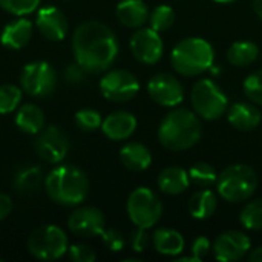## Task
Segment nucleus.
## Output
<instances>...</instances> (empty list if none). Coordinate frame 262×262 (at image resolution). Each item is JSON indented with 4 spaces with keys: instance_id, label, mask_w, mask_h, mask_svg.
Wrapping results in <instances>:
<instances>
[{
    "instance_id": "1",
    "label": "nucleus",
    "mask_w": 262,
    "mask_h": 262,
    "mask_svg": "<svg viewBox=\"0 0 262 262\" xmlns=\"http://www.w3.org/2000/svg\"><path fill=\"white\" fill-rule=\"evenodd\" d=\"M75 61L91 74L107 71L118 55V41L109 26L100 21L80 25L72 38Z\"/></svg>"
},
{
    "instance_id": "2",
    "label": "nucleus",
    "mask_w": 262,
    "mask_h": 262,
    "mask_svg": "<svg viewBox=\"0 0 262 262\" xmlns=\"http://www.w3.org/2000/svg\"><path fill=\"white\" fill-rule=\"evenodd\" d=\"M203 135L200 117L189 109H173L169 112L160 127V144L172 152H183L193 147Z\"/></svg>"
},
{
    "instance_id": "3",
    "label": "nucleus",
    "mask_w": 262,
    "mask_h": 262,
    "mask_svg": "<svg viewBox=\"0 0 262 262\" xmlns=\"http://www.w3.org/2000/svg\"><path fill=\"white\" fill-rule=\"evenodd\" d=\"M48 196L61 206H77L89 193V181L83 170L75 166L55 167L45 180Z\"/></svg>"
},
{
    "instance_id": "4",
    "label": "nucleus",
    "mask_w": 262,
    "mask_h": 262,
    "mask_svg": "<svg viewBox=\"0 0 262 262\" xmlns=\"http://www.w3.org/2000/svg\"><path fill=\"white\" fill-rule=\"evenodd\" d=\"M215 51L212 45L200 37L181 40L170 54L172 68L184 77H196L212 69Z\"/></svg>"
},
{
    "instance_id": "5",
    "label": "nucleus",
    "mask_w": 262,
    "mask_h": 262,
    "mask_svg": "<svg viewBox=\"0 0 262 262\" xmlns=\"http://www.w3.org/2000/svg\"><path fill=\"white\" fill-rule=\"evenodd\" d=\"M258 189V177L247 164H232L216 180V190L223 200L236 204L247 201Z\"/></svg>"
},
{
    "instance_id": "6",
    "label": "nucleus",
    "mask_w": 262,
    "mask_h": 262,
    "mask_svg": "<svg viewBox=\"0 0 262 262\" xmlns=\"http://www.w3.org/2000/svg\"><path fill=\"white\" fill-rule=\"evenodd\" d=\"M190 103L200 118L213 121L221 118L229 109V98L210 78L198 80L190 92Z\"/></svg>"
},
{
    "instance_id": "7",
    "label": "nucleus",
    "mask_w": 262,
    "mask_h": 262,
    "mask_svg": "<svg viewBox=\"0 0 262 262\" xmlns=\"http://www.w3.org/2000/svg\"><path fill=\"white\" fill-rule=\"evenodd\" d=\"M126 209L132 224L141 229L157 226L163 215V204L149 187L135 189L127 198Z\"/></svg>"
},
{
    "instance_id": "8",
    "label": "nucleus",
    "mask_w": 262,
    "mask_h": 262,
    "mask_svg": "<svg viewBox=\"0 0 262 262\" xmlns=\"http://www.w3.org/2000/svg\"><path fill=\"white\" fill-rule=\"evenodd\" d=\"M69 249L68 236L57 226H41L35 229L28 239V250L41 261L61 258Z\"/></svg>"
},
{
    "instance_id": "9",
    "label": "nucleus",
    "mask_w": 262,
    "mask_h": 262,
    "mask_svg": "<svg viewBox=\"0 0 262 262\" xmlns=\"http://www.w3.org/2000/svg\"><path fill=\"white\" fill-rule=\"evenodd\" d=\"M21 89L32 97H46L57 86V72L46 61L28 63L20 75Z\"/></svg>"
},
{
    "instance_id": "10",
    "label": "nucleus",
    "mask_w": 262,
    "mask_h": 262,
    "mask_svg": "<svg viewBox=\"0 0 262 262\" xmlns=\"http://www.w3.org/2000/svg\"><path fill=\"white\" fill-rule=\"evenodd\" d=\"M100 91L104 98L115 103H123L132 100L138 94L140 83L132 72L126 69H114L101 78Z\"/></svg>"
},
{
    "instance_id": "11",
    "label": "nucleus",
    "mask_w": 262,
    "mask_h": 262,
    "mask_svg": "<svg viewBox=\"0 0 262 262\" xmlns=\"http://www.w3.org/2000/svg\"><path fill=\"white\" fill-rule=\"evenodd\" d=\"M149 97L160 106L175 107L184 100V89L178 78L170 74L161 72L154 75L147 83Z\"/></svg>"
},
{
    "instance_id": "12",
    "label": "nucleus",
    "mask_w": 262,
    "mask_h": 262,
    "mask_svg": "<svg viewBox=\"0 0 262 262\" xmlns=\"http://www.w3.org/2000/svg\"><path fill=\"white\" fill-rule=\"evenodd\" d=\"M130 51L134 57L144 64H155L161 60L164 45L160 32L152 28L138 29L130 38Z\"/></svg>"
},
{
    "instance_id": "13",
    "label": "nucleus",
    "mask_w": 262,
    "mask_h": 262,
    "mask_svg": "<svg viewBox=\"0 0 262 262\" xmlns=\"http://www.w3.org/2000/svg\"><path fill=\"white\" fill-rule=\"evenodd\" d=\"M35 150L43 161L57 164L68 155L69 140L63 130L55 126H49L40 130V135L35 140Z\"/></svg>"
},
{
    "instance_id": "14",
    "label": "nucleus",
    "mask_w": 262,
    "mask_h": 262,
    "mask_svg": "<svg viewBox=\"0 0 262 262\" xmlns=\"http://www.w3.org/2000/svg\"><path fill=\"white\" fill-rule=\"evenodd\" d=\"M252 250L250 238L239 230H229L221 233L213 243L215 259L223 262H233L243 259Z\"/></svg>"
},
{
    "instance_id": "15",
    "label": "nucleus",
    "mask_w": 262,
    "mask_h": 262,
    "mask_svg": "<svg viewBox=\"0 0 262 262\" xmlns=\"http://www.w3.org/2000/svg\"><path fill=\"white\" fill-rule=\"evenodd\" d=\"M104 224L106 221L101 210L89 206L74 210L68 218L69 230L81 238H92L101 235L104 230Z\"/></svg>"
},
{
    "instance_id": "16",
    "label": "nucleus",
    "mask_w": 262,
    "mask_h": 262,
    "mask_svg": "<svg viewBox=\"0 0 262 262\" xmlns=\"http://www.w3.org/2000/svg\"><path fill=\"white\" fill-rule=\"evenodd\" d=\"M35 26L45 38L52 41L63 40L68 34V20L55 6H45L38 9Z\"/></svg>"
},
{
    "instance_id": "17",
    "label": "nucleus",
    "mask_w": 262,
    "mask_h": 262,
    "mask_svg": "<svg viewBox=\"0 0 262 262\" xmlns=\"http://www.w3.org/2000/svg\"><path fill=\"white\" fill-rule=\"evenodd\" d=\"M137 129V118L126 111L112 112L101 123L103 134L112 141L127 140Z\"/></svg>"
},
{
    "instance_id": "18",
    "label": "nucleus",
    "mask_w": 262,
    "mask_h": 262,
    "mask_svg": "<svg viewBox=\"0 0 262 262\" xmlns=\"http://www.w3.org/2000/svg\"><path fill=\"white\" fill-rule=\"evenodd\" d=\"M227 120L235 129L250 132L261 124L262 117L259 109L255 104L247 101H238L227 109Z\"/></svg>"
},
{
    "instance_id": "19",
    "label": "nucleus",
    "mask_w": 262,
    "mask_h": 262,
    "mask_svg": "<svg viewBox=\"0 0 262 262\" xmlns=\"http://www.w3.org/2000/svg\"><path fill=\"white\" fill-rule=\"evenodd\" d=\"M32 23L28 18H18L8 23L0 35V43L8 49H21L32 37Z\"/></svg>"
},
{
    "instance_id": "20",
    "label": "nucleus",
    "mask_w": 262,
    "mask_h": 262,
    "mask_svg": "<svg viewBox=\"0 0 262 262\" xmlns=\"http://www.w3.org/2000/svg\"><path fill=\"white\" fill-rule=\"evenodd\" d=\"M149 15V8L143 0H121L117 5V17L126 28H141Z\"/></svg>"
},
{
    "instance_id": "21",
    "label": "nucleus",
    "mask_w": 262,
    "mask_h": 262,
    "mask_svg": "<svg viewBox=\"0 0 262 262\" xmlns=\"http://www.w3.org/2000/svg\"><path fill=\"white\" fill-rule=\"evenodd\" d=\"M157 184L160 190L166 195H181L190 186L189 172L177 166L166 167L160 172L157 178Z\"/></svg>"
},
{
    "instance_id": "22",
    "label": "nucleus",
    "mask_w": 262,
    "mask_h": 262,
    "mask_svg": "<svg viewBox=\"0 0 262 262\" xmlns=\"http://www.w3.org/2000/svg\"><path fill=\"white\" fill-rule=\"evenodd\" d=\"M120 160L123 166L132 172H143L152 164L150 150L141 143H127L120 150Z\"/></svg>"
},
{
    "instance_id": "23",
    "label": "nucleus",
    "mask_w": 262,
    "mask_h": 262,
    "mask_svg": "<svg viewBox=\"0 0 262 262\" xmlns=\"http://www.w3.org/2000/svg\"><path fill=\"white\" fill-rule=\"evenodd\" d=\"M155 250L164 256H178L184 250V238L180 232L167 227L157 229L152 236Z\"/></svg>"
},
{
    "instance_id": "24",
    "label": "nucleus",
    "mask_w": 262,
    "mask_h": 262,
    "mask_svg": "<svg viewBox=\"0 0 262 262\" xmlns=\"http://www.w3.org/2000/svg\"><path fill=\"white\" fill-rule=\"evenodd\" d=\"M15 124L25 134H38L45 126V114L35 104H23L15 115Z\"/></svg>"
},
{
    "instance_id": "25",
    "label": "nucleus",
    "mask_w": 262,
    "mask_h": 262,
    "mask_svg": "<svg viewBox=\"0 0 262 262\" xmlns=\"http://www.w3.org/2000/svg\"><path fill=\"white\" fill-rule=\"evenodd\" d=\"M216 207H218L216 195L209 189L198 190L196 193L192 195L189 201V212L195 220H209L216 212Z\"/></svg>"
},
{
    "instance_id": "26",
    "label": "nucleus",
    "mask_w": 262,
    "mask_h": 262,
    "mask_svg": "<svg viewBox=\"0 0 262 262\" xmlns=\"http://www.w3.org/2000/svg\"><path fill=\"white\" fill-rule=\"evenodd\" d=\"M259 57V48L256 43L253 41H235L233 45H230L229 51H227V60L230 64L238 66V68H244L252 64L256 58Z\"/></svg>"
},
{
    "instance_id": "27",
    "label": "nucleus",
    "mask_w": 262,
    "mask_h": 262,
    "mask_svg": "<svg viewBox=\"0 0 262 262\" xmlns=\"http://www.w3.org/2000/svg\"><path fill=\"white\" fill-rule=\"evenodd\" d=\"M43 183V172L40 167H23L17 175H15V181L14 186L17 189L18 193L23 195H31L34 192H37L40 189Z\"/></svg>"
},
{
    "instance_id": "28",
    "label": "nucleus",
    "mask_w": 262,
    "mask_h": 262,
    "mask_svg": "<svg viewBox=\"0 0 262 262\" xmlns=\"http://www.w3.org/2000/svg\"><path fill=\"white\" fill-rule=\"evenodd\" d=\"M150 28L155 29L157 32H164L170 29L175 23V11L173 8L167 5H158L157 8L152 9L149 15Z\"/></svg>"
},
{
    "instance_id": "29",
    "label": "nucleus",
    "mask_w": 262,
    "mask_h": 262,
    "mask_svg": "<svg viewBox=\"0 0 262 262\" xmlns=\"http://www.w3.org/2000/svg\"><path fill=\"white\" fill-rule=\"evenodd\" d=\"M189 178L198 187L207 189L212 184H216L218 175H216V170L213 169V166H210L209 163H196L189 169Z\"/></svg>"
},
{
    "instance_id": "30",
    "label": "nucleus",
    "mask_w": 262,
    "mask_h": 262,
    "mask_svg": "<svg viewBox=\"0 0 262 262\" xmlns=\"http://www.w3.org/2000/svg\"><path fill=\"white\" fill-rule=\"evenodd\" d=\"M241 224L247 230H262V200H253L241 210Z\"/></svg>"
},
{
    "instance_id": "31",
    "label": "nucleus",
    "mask_w": 262,
    "mask_h": 262,
    "mask_svg": "<svg viewBox=\"0 0 262 262\" xmlns=\"http://www.w3.org/2000/svg\"><path fill=\"white\" fill-rule=\"evenodd\" d=\"M21 89L14 84L0 86V114L14 112L21 101Z\"/></svg>"
},
{
    "instance_id": "32",
    "label": "nucleus",
    "mask_w": 262,
    "mask_h": 262,
    "mask_svg": "<svg viewBox=\"0 0 262 262\" xmlns=\"http://www.w3.org/2000/svg\"><path fill=\"white\" fill-rule=\"evenodd\" d=\"M40 6V0H0V8L12 15H28Z\"/></svg>"
},
{
    "instance_id": "33",
    "label": "nucleus",
    "mask_w": 262,
    "mask_h": 262,
    "mask_svg": "<svg viewBox=\"0 0 262 262\" xmlns=\"http://www.w3.org/2000/svg\"><path fill=\"white\" fill-rule=\"evenodd\" d=\"M75 123L77 126L84 132H94L98 127H101V115L94 109H81L75 114Z\"/></svg>"
},
{
    "instance_id": "34",
    "label": "nucleus",
    "mask_w": 262,
    "mask_h": 262,
    "mask_svg": "<svg viewBox=\"0 0 262 262\" xmlns=\"http://www.w3.org/2000/svg\"><path fill=\"white\" fill-rule=\"evenodd\" d=\"M244 92L252 103L262 106V69L252 72L244 81Z\"/></svg>"
},
{
    "instance_id": "35",
    "label": "nucleus",
    "mask_w": 262,
    "mask_h": 262,
    "mask_svg": "<svg viewBox=\"0 0 262 262\" xmlns=\"http://www.w3.org/2000/svg\"><path fill=\"white\" fill-rule=\"evenodd\" d=\"M101 236V239H103V243H104V246L111 250V252H121L123 249H124V244H126V241H124V236L118 232V230H115V229H104L103 230V233L100 235Z\"/></svg>"
},
{
    "instance_id": "36",
    "label": "nucleus",
    "mask_w": 262,
    "mask_h": 262,
    "mask_svg": "<svg viewBox=\"0 0 262 262\" xmlns=\"http://www.w3.org/2000/svg\"><path fill=\"white\" fill-rule=\"evenodd\" d=\"M69 258L74 262H94L97 255L92 250V247L84 244H74L68 249Z\"/></svg>"
},
{
    "instance_id": "37",
    "label": "nucleus",
    "mask_w": 262,
    "mask_h": 262,
    "mask_svg": "<svg viewBox=\"0 0 262 262\" xmlns=\"http://www.w3.org/2000/svg\"><path fill=\"white\" fill-rule=\"evenodd\" d=\"M149 243H150V236L147 233V229L137 227V230L132 233V238H130V246L134 252H138V253L144 252L149 247Z\"/></svg>"
},
{
    "instance_id": "38",
    "label": "nucleus",
    "mask_w": 262,
    "mask_h": 262,
    "mask_svg": "<svg viewBox=\"0 0 262 262\" xmlns=\"http://www.w3.org/2000/svg\"><path fill=\"white\" fill-rule=\"evenodd\" d=\"M210 247H212V244L207 236H198L192 243V256H195L198 261H201L210 253Z\"/></svg>"
},
{
    "instance_id": "39",
    "label": "nucleus",
    "mask_w": 262,
    "mask_h": 262,
    "mask_svg": "<svg viewBox=\"0 0 262 262\" xmlns=\"http://www.w3.org/2000/svg\"><path fill=\"white\" fill-rule=\"evenodd\" d=\"M84 69L78 64V63H75V64H69L68 68H66V71H64V78H66V81H69V83H80L81 80H83V77H84Z\"/></svg>"
},
{
    "instance_id": "40",
    "label": "nucleus",
    "mask_w": 262,
    "mask_h": 262,
    "mask_svg": "<svg viewBox=\"0 0 262 262\" xmlns=\"http://www.w3.org/2000/svg\"><path fill=\"white\" fill-rule=\"evenodd\" d=\"M12 210V201L6 193H0V220H5L9 216Z\"/></svg>"
},
{
    "instance_id": "41",
    "label": "nucleus",
    "mask_w": 262,
    "mask_h": 262,
    "mask_svg": "<svg viewBox=\"0 0 262 262\" xmlns=\"http://www.w3.org/2000/svg\"><path fill=\"white\" fill-rule=\"evenodd\" d=\"M249 261L250 262H262V247H258L252 252H249Z\"/></svg>"
},
{
    "instance_id": "42",
    "label": "nucleus",
    "mask_w": 262,
    "mask_h": 262,
    "mask_svg": "<svg viewBox=\"0 0 262 262\" xmlns=\"http://www.w3.org/2000/svg\"><path fill=\"white\" fill-rule=\"evenodd\" d=\"M253 9H255L256 15L262 20V0H253Z\"/></svg>"
},
{
    "instance_id": "43",
    "label": "nucleus",
    "mask_w": 262,
    "mask_h": 262,
    "mask_svg": "<svg viewBox=\"0 0 262 262\" xmlns=\"http://www.w3.org/2000/svg\"><path fill=\"white\" fill-rule=\"evenodd\" d=\"M177 261H184V262H198V259L195 256H177Z\"/></svg>"
},
{
    "instance_id": "44",
    "label": "nucleus",
    "mask_w": 262,
    "mask_h": 262,
    "mask_svg": "<svg viewBox=\"0 0 262 262\" xmlns=\"http://www.w3.org/2000/svg\"><path fill=\"white\" fill-rule=\"evenodd\" d=\"M218 3H230V2H235V0H215Z\"/></svg>"
}]
</instances>
